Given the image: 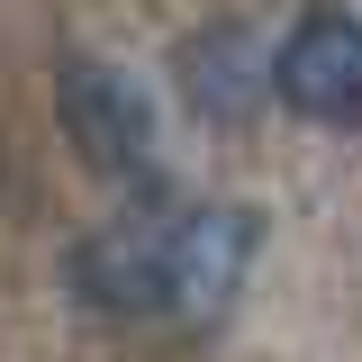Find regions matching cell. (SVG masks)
I'll return each mask as SVG.
<instances>
[{
    "label": "cell",
    "instance_id": "1",
    "mask_svg": "<svg viewBox=\"0 0 362 362\" xmlns=\"http://www.w3.org/2000/svg\"><path fill=\"white\" fill-rule=\"evenodd\" d=\"M54 127H64V145H73L100 181H127V190H154V181H163L145 90H136L118 64H100V54H64V64H54Z\"/></svg>",
    "mask_w": 362,
    "mask_h": 362
},
{
    "label": "cell",
    "instance_id": "2",
    "mask_svg": "<svg viewBox=\"0 0 362 362\" xmlns=\"http://www.w3.org/2000/svg\"><path fill=\"white\" fill-rule=\"evenodd\" d=\"M64 281L100 317H163L173 308V281H181V218L136 209V218L90 226L82 245L64 254Z\"/></svg>",
    "mask_w": 362,
    "mask_h": 362
},
{
    "label": "cell",
    "instance_id": "3",
    "mask_svg": "<svg viewBox=\"0 0 362 362\" xmlns=\"http://www.w3.org/2000/svg\"><path fill=\"white\" fill-rule=\"evenodd\" d=\"M272 90L317 127H362V18L344 0H308V18L272 54Z\"/></svg>",
    "mask_w": 362,
    "mask_h": 362
},
{
    "label": "cell",
    "instance_id": "4",
    "mask_svg": "<svg viewBox=\"0 0 362 362\" xmlns=\"http://www.w3.org/2000/svg\"><path fill=\"white\" fill-rule=\"evenodd\" d=\"M263 254V209H181V281L173 317H218L235 299V281Z\"/></svg>",
    "mask_w": 362,
    "mask_h": 362
},
{
    "label": "cell",
    "instance_id": "5",
    "mask_svg": "<svg viewBox=\"0 0 362 362\" xmlns=\"http://www.w3.org/2000/svg\"><path fill=\"white\" fill-rule=\"evenodd\" d=\"M272 90V54L235 18H218V28H199V37L181 45V100L199 109V118H218V127H235V118H254Z\"/></svg>",
    "mask_w": 362,
    "mask_h": 362
}]
</instances>
